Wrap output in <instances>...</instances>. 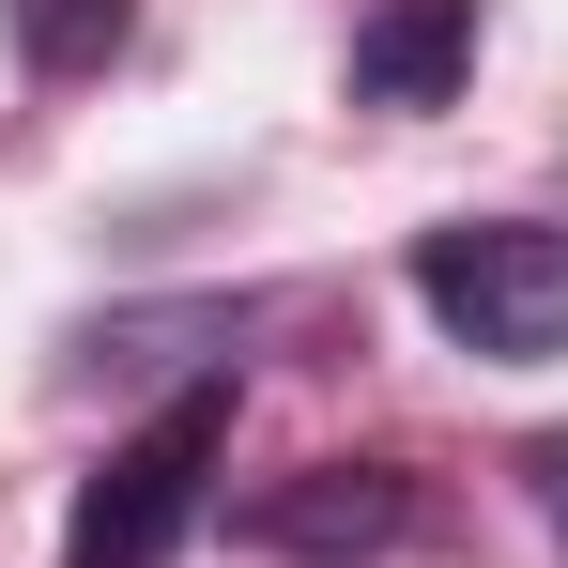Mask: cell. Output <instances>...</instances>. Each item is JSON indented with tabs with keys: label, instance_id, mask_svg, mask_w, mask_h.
Listing matches in <instances>:
<instances>
[{
	"label": "cell",
	"instance_id": "5b68a950",
	"mask_svg": "<svg viewBox=\"0 0 568 568\" xmlns=\"http://www.w3.org/2000/svg\"><path fill=\"white\" fill-rule=\"evenodd\" d=\"M123 16H139V0H16V47H31L47 78H93L108 47H123Z\"/></svg>",
	"mask_w": 568,
	"mask_h": 568
},
{
	"label": "cell",
	"instance_id": "7a4b0ae2",
	"mask_svg": "<svg viewBox=\"0 0 568 568\" xmlns=\"http://www.w3.org/2000/svg\"><path fill=\"white\" fill-rule=\"evenodd\" d=\"M415 307H430L462 354H491V369H538V354H568V231H538V215L430 231V246H415Z\"/></svg>",
	"mask_w": 568,
	"mask_h": 568
},
{
	"label": "cell",
	"instance_id": "3957f363",
	"mask_svg": "<svg viewBox=\"0 0 568 568\" xmlns=\"http://www.w3.org/2000/svg\"><path fill=\"white\" fill-rule=\"evenodd\" d=\"M246 538L262 554H399L415 538V476L399 462H307L292 491L246 507Z\"/></svg>",
	"mask_w": 568,
	"mask_h": 568
},
{
	"label": "cell",
	"instance_id": "277c9868",
	"mask_svg": "<svg viewBox=\"0 0 568 568\" xmlns=\"http://www.w3.org/2000/svg\"><path fill=\"white\" fill-rule=\"evenodd\" d=\"M476 62V0H369L354 31V108H446Z\"/></svg>",
	"mask_w": 568,
	"mask_h": 568
},
{
	"label": "cell",
	"instance_id": "8992f818",
	"mask_svg": "<svg viewBox=\"0 0 568 568\" xmlns=\"http://www.w3.org/2000/svg\"><path fill=\"white\" fill-rule=\"evenodd\" d=\"M523 491H538V523H554V554H568V430H538V446H523Z\"/></svg>",
	"mask_w": 568,
	"mask_h": 568
},
{
	"label": "cell",
	"instance_id": "6da1fadb",
	"mask_svg": "<svg viewBox=\"0 0 568 568\" xmlns=\"http://www.w3.org/2000/svg\"><path fill=\"white\" fill-rule=\"evenodd\" d=\"M215 462H231V369H200L154 430H123L93 462L78 523H62V568H170L185 523H200V491H215Z\"/></svg>",
	"mask_w": 568,
	"mask_h": 568
}]
</instances>
